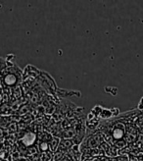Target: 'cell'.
<instances>
[{
	"mask_svg": "<svg viewBox=\"0 0 143 161\" xmlns=\"http://www.w3.org/2000/svg\"><path fill=\"white\" fill-rule=\"evenodd\" d=\"M138 110L140 111H143V96L141 97V99L139 100V103H138Z\"/></svg>",
	"mask_w": 143,
	"mask_h": 161,
	"instance_id": "13",
	"label": "cell"
},
{
	"mask_svg": "<svg viewBox=\"0 0 143 161\" xmlns=\"http://www.w3.org/2000/svg\"><path fill=\"white\" fill-rule=\"evenodd\" d=\"M24 72L16 65L12 64L1 73V86L2 88H15L19 86Z\"/></svg>",
	"mask_w": 143,
	"mask_h": 161,
	"instance_id": "1",
	"label": "cell"
},
{
	"mask_svg": "<svg viewBox=\"0 0 143 161\" xmlns=\"http://www.w3.org/2000/svg\"><path fill=\"white\" fill-rule=\"evenodd\" d=\"M7 134H15L16 132L19 131V124H17L16 122H12L9 124V126L6 129Z\"/></svg>",
	"mask_w": 143,
	"mask_h": 161,
	"instance_id": "9",
	"label": "cell"
},
{
	"mask_svg": "<svg viewBox=\"0 0 143 161\" xmlns=\"http://www.w3.org/2000/svg\"><path fill=\"white\" fill-rule=\"evenodd\" d=\"M113 112H112V109H107V108H103L102 110V113L100 115V119H103V120H107V119H110L111 117H113Z\"/></svg>",
	"mask_w": 143,
	"mask_h": 161,
	"instance_id": "8",
	"label": "cell"
},
{
	"mask_svg": "<svg viewBox=\"0 0 143 161\" xmlns=\"http://www.w3.org/2000/svg\"><path fill=\"white\" fill-rule=\"evenodd\" d=\"M99 125V119L98 118H93L91 120H86V123H85V126L88 128V129H95L97 126Z\"/></svg>",
	"mask_w": 143,
	"mask_h": 161,
	"instance_id": "7",
	"label": "cell"
},
{
	"mask_svg": "<svg viewBox=\"0 0 143 161\" xmlns=\"http://www.w3.org/2000/svg\"><path fill=\"white\" fill-rule=\"evenodd\" d=\"M103 135L102 134H97V135H92L91 136H88L87 140L84 142V144H82V147H84L87 150L88 149H95L97 147L101 146V143L104 142L103 141Z\"/></svg>",
	"mask_w": 143,
	"mask_h": 161,
	"instance_id": "2",
	"label": "cell"
},
{
	"mask_svg": "<svg viewBox=\"0 0 143 161\" xmlns=\"http://www.w3.org/2000/svg\"><path fill=\"white\" fill-rule=\"evenodd\" d=\"M113 131H112V135L111 136L116 141H122V140H124V135L126 133V127L124 124H122V123H118L116 126L113 127Z\"/></svg>",
	"mask_w": 143,
	"mask_h": 161,
	"instance_id": "3",
	"label": "cell"
},
{
	"mask_svg": "<svg viewBox=\"0 0 143 161\" xmlns=\"http://www.w3.org/2000/svg\"><path fill=\"white\" fill-rule=\"evenodd\" d=\"M112 112H113L114 116H117V115H119V113H120V110L118 108H112Z\"/></svg>",
	"mask_w": 143,
	"mask_h": 161,
	"instance_id": "14",
	"label": "cell"
},
{
	"mask_svg": "<svg viewBox=\"0 0 143 161\" xmlns=\"http://www.w3.org/2000/svg\"><path fill=\"white\" fill-rule=\"evenodd\" d=\"M105 92H106L107 93H110L111 95L115 96V95H117V93H118V88L115 87V86H106V87H105Z\"/></svg>",
	"mask_w": 143,
	"mask_h": 161,
	"instance_id": "11",
	"label": "cell"
},
{
	"mask_svg": "<svg viewBox=\"0 0 143 161\" xmlns=\"http://www.w3.org/2000/svg\"><path fill=\"white\" fill-rule=\"evenodd\" d=\"M1 161H5V160H3V159H1Z\"/></svg>",
	"mask_w": 143,
	"mask_h": 161,
	"instance_id": "15",
	"label": "cell"
},
{
	"mask_svg": "<svg viewBox=\"0 0 143 161\" xmlns=\"http://www.w3.org/2000/svg\"><path fill=\"white\" fill-rule=\"evenodd\" d=\"M116 161H130V158L128 155H120L116 158Z\"/></svg>",
	"mask_w": 143,
	"mask_h": 161,
	"instance_id": "12",
	"label": "cell"
},
{
	"mask_svg": "<svg viewBox=\"0 0 143 161\" xmlns=\"http://www.w3.org/2000/svg\"><path fill=\"white\" fill-rule=\"evenodd\" d=\"M60 142H61V141H60L59 138H54L52 140V142L49 143L50 144V151L54 152V153H55V152H56L58 150V148H59Z\"/></svg>",
	"mask_w": 143,
	"mask_h": 161,
	"instance_id": "6",
	"label": "cell"
},
{
	"mask_svg": "<svg viewBox=\"0 0 143 161\" xmlns=\"http://www.w3.org/2000/svg\"><path fill=\"white\" fill-rule=\"evenodd\" d=\"M56 94L61 97H67V96H77V97H81V92H75V91H65V90H57Z\"/></svg>",
	"mask_w": 143,
	"mask_h": 161,
	"instance_id": "5",
	"label": "cell"
},
{
	"mask_svg": "<svg viewBox=\"0 0 143 161\" xmlns=\"http://www.w3.org/2000/svg\"><path fill=\"white\" fill-rule=\"evenodd\" d=\"M65 152L63 151H60V150H57L56 152L54 153V156H53V160L54 161H62V159L64 158L65 156Z\"/></svg>",
	"mask_w": 143,
	"mask_h": 161,
	"instance_id": "10",
	"label": "cell"
},
{
	"mask_svg": "<svg viewBox=\"0 0 143 161\" xmlns=\"http://www.w3.org/2000/svg\"><path fill=\"white\" fill-rule=\"evenodd\" d=\"M19 141H21L24 146H25L27 148H29V147H31L34 146V143L37 141V136L34 132L30 131L28 133H24V136Z\"/></svg>",
	"mask_w": 143,
	"mask_h": 161,
	"instance_id": "4",
	"label": "cell"
}]
</instances>
